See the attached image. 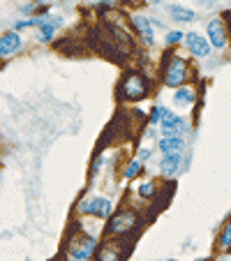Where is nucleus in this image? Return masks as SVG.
<instances>
[{"label": "nucleus", "mask_w": 231, "mask_h": 261, "mask_svg": "<svg viewBox=\"0 0 231 261\" xmlns=\"http://www.w3.org/2000/svg\"><path fill=\"white\" fill-rule=\"evenodd\" d=\"M146 93H148V81L137 72H130L123 79V84H120V97L123 99H141L146 97Z\"/></svg>", "instance_id": "f257e3e1"}, {"label": "nucleus", "mask_w": 231, "mask_h": 261, "mask_svg": "<svg viewBox=\"0 0 231 261\" xmlns=\"http://www.w3.org/2000/svg\"><path fill=\"white\" fill-rule=\"evenodd\" d=\"M185 79H187V63L181 56H171L167 69H164V84L171 86V88H178Z\"/></svg>", "instance_id": "f03ea898"}, {"label": "nucleus", "mask_w": 231, "mask_h": 261, "mask_svg": "<svg viewBox=\"0 0 231 261\" xmlns=\"http://www.w3.org/2000/svg\"><path fill=\"white\" fill-rule=\"evenodd\" d=\"M134 224H137V215H134L132 211H123L109 222L107 231L109 233H125V231H130V229H134Z\"/></svg>", "instance_id": "7ed1b4c3"}, {"label": "nucleus", "mask_w": 231, "mask_h": 261, "mask_svg": "<svg viewBox=\"0 0 231 261\" xmlns=\"http://www.w3.org/2000/svg\"><path fill=\"white\" fill-rule=\"evenodd\" d=\"M95 245H97V243H95L93 238H74V241L69 243V256L76 261H84L93 254Z\"/></svg>", "instance_id": "20e7f679"}, {"label": "nucleus", "mask_w": 231, "mask_h": 261, "mask_svg": "<svg viewBox=\"0 0 231 261\" xmlns=\"http://www.w3.org/2000/svg\"><path fill=\"white\" fill-rule=\"evenodd\" d=\"M79 211L90 213V215H95V217H107L109 213H111V201L104 199V197H93V199H88V201L81 203Z\"/></svg>", "instance_id": "39448f33"}, {"label": "nucleus", "mask_w": 231, "mask_h": 261, "mask_svg": "<svg viewBox=\"0 0 231 261\" xmlns=\"http://www.w3.org/2000/svg\"><path fill=\"white\" fill-rule=\"evenodd\" d=\"M208 42L215 49H222L226 44V28L222 23V19H217V16L208 21Z\"/></svg>", "instance_id": "423d86ee"}, {"label": "nucleus", "mask_w": 231, "mask_h": 261, "mask_svg": "<svg viewBox=\"0 0 231 261\" xmlns=\"http://www.w3.org/2000/svg\"><path fill=\"white\" fill-rule=\"evenodd\" d=\"M185 46L190 49V54L197 56V58H203V56H208V51H211V42L203 40L199 33L185 35Z\"/></svg>", "instance_id": "0eeeda50"}, {"label": "nucleus", "mask_w": 231, "mask_h": 261, "mask_svg": "<svg viewBox=\"0 0 231 261\" xmlns=\"http://www.w3.org/2000/svg\"><path fill=\"white\" fill-rule=\"evenodd\" d=\"M19 46H21V37L16 33H5L0 37V56H3V58L12 56Z\"/></svg>", "instance_id": "6e6552de"}, {"label": "nucleus", "mask_w": 231, "mask_h": 261, "mask_svg": "<svg viewBox=\"0 0 231 261\" xmlns=\"http://www.w3.org/2000/svg\"><path fill=\"white\" fill-rule=\"evenodd\" d=\"M183 148H185V141H183L181 137H164V139H160V150H162V155L183 153Z\"/></svg>", "instance_id": "1a4fd4ad"}, {"label": "nucleus", "mask_w": 231, "mask_h": 261, "mask_svg": "<svg viewBox=\"0 0 231 261\" xmlns=\"http://www.w3.org/2000/svg\"><path fill=\"white\" fill-rule=\"evenodd\" d=\"M162 129L167 137H178V134L183 132V120L178 118L176 114H169L167 111V116L162 118Z\"/></svg>", "instance_id": "9d476101"}, {"label": "nucleus", "mask_w": 231, "mask_h": 261, "mask_svg": "<svg viewBox=\"0 0 231 261\" xmlns=\"http://www.w3.org/2000/svg\"><path fill=\"white\" fill-rule=\"evenodd\" d=\"M132 23H134V28H137L139 33H141V37L148 42V44H150V42L155 40V33H152V23L146 19V16H134Z\"/></svg>", "instance_id": "9b49d317"}, {"label": "nucleus", "mask_w": 231, "mask_h": 261, "mask_svg": "<svg viewBox=\"0 0 231 261\" xmlns=\"http://www.w3.org/2000/svg\"><path fill=\"white\" fill-rule=\"evenodd\" d=\"M178 167H181V153L164 155L162 164H160V171H162V176H173V173L178 171Z\"/></svg>", "instance_id": "f8f14e48"}, {"label": "nucleus", "mask_w": 231, "mask_h": 261, "mask_svg": "<svg viewBox=\"0 0 231 261\" xmlns=\"http://www.w3.org/2000/svg\"><path fill=\"white\" fill-rule=\"evenodd\" d=\"M97 261H120V247L113 245V243L102 245L97 252Z\"/></svg>", "instance_id": "ddd939ff"}, {"label": "nucleus", "mask_w": 231, "mask_h": 261, "mask_svg": "<svg viewBox=\"0 0 231 261\" xmlns=\"http://www.w3.org/2000/svg\"><path fill=\"white\" fill-rule=\"evenodd\" d=\"M169 14H171L176 21H181V23H190V21H194V12L187 10V7H181V5H171L169 7Z\"/></svg>", "instance_id": "4468645a"}, {"label": "nucleus", "mask_w": 231, "mask_h": 261, "mask_svg": "<svg viewBox=\"0 0 231 261\" xmlns=\"http://www.w3.org/2000/svg\"><path fill=\"white\" fill-rule=\"evenodd\" d=\"M194 97H197V95H194L192 88H178L176 95H173V102L181 104V107H187V104L194 102Z\"/></svg>", "instance_id": "2eb2a0df"}, {"label": "nucleus", "mask_w": 231, "mask_h": 261, "mask_svg": "<svg viewBox=\"0 0 231 261\" xmlns=\"http://www.w3.org/2000/svg\"><path fill=\"white\" fill-rule=\"evenodd\" d=\"M56 33V23H49V21H42L40 23V40L42 42H49Z\"/></svg>", "instance_id": "dca6fc26"}, {"label": "nucleus", "mask_w": 231, "mask_h": 261, "mask_svg": "<svg viewBox=\"0 0 231 261\" xmlns=\"http://www.w3.org/2000/svg\"><path fill=\"white\" fill-rule=\"evenodd\" d=\"M139 171H141V160H134V162H130V167H127V171H125V176H127V178H134V176H139Z\"/></svg>", "instance_id": "f3484780"}, {"label": "nucleus", "mask_w": 231, "mask_h": 261, "mask_svg": "<svg viewBox=\"0 0 231 261\" xmlns=\"http://www.w3.org/2000/svg\"><path fill=\"white\" fill-rule=\"evenodd\" d=\"M139 194H141V197H152V194H155V185H152V182H143L141 188H139Z\"/></svg>", "instance_id": "a211bd4d"}, {"label": "nucleus", "mask_w": 231, "mask_h": 261, "mask_svg": "<svg viewBox=\"0 0 231 261\" xmlns=\"http://www.w3.org/2000/svg\"><path fill=\"white\" fill-rule=\"evenodd\" d=\"M164 116H167V111H164L162 107H155V109H152V114H150V120H152V123H162Z\"/></svg>", "instance_id": "6ab92c4d"}, {"label": "nucleus", "mask_w": 231, "mask_h": 261, "mask_svg": "<svg viewBox=\"0 0 231 261\" xmlns=\"http://www.w3.org/2000/svg\"><path fill=\"white\" fill-rule=\"evenodd\" d=\"M220 245H222V247H231V222H229V224H226L224 233H222V238H220Z\"/></svg>", "instance_id": "aec40b11"}, {"label": "nucleus", "mask_w": 231, "mask_h": 261, "mask_svg": "<svg viewBox=\"0 0 231 261\" xmlns=\"http://www.w3.org/2000/svg\"><path fill=\"white\" fill-rule=\"evenodd\" d=\"M181 40H183V33H181V30H171V33L167 35V42H169V44H178Z\"/></svg>", "instance_id": "412c9836"}, {"label": "nucleus", "mask_w": 231, "mask_h": 261, "mask_svg": "<svg viewBox=\"0 0 231 261\" xmlns=\"http://www.w3.org/2000/svg\"><path fill=\"white\" fill-rule=\"evenodd\" d=\"M148 155H150V150H148V148H141V150H139V160H146Z\"/></svg>", "instance_id": "4be33fe9"}, {"label": "nucleus", "mask_w": 231, "mask_h": 261, "mask_svg": "<svg viewBox=\"0 0 231 261\" xmlns=\"http://www.w3.org/2000/svg\"><path fill=\"white\" fill-rule=\"evenodd\" d=\"M226 19H229V30H231V14H229V16H226Z\"/></svg>", "instance_id": "5701e85b"}]
</instances>
